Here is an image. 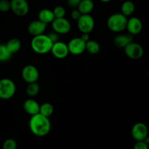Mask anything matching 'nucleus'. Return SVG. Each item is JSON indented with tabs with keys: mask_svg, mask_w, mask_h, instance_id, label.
Instances as JSON below:
<instances>
[{
	"mask_svg": "<svg viewBox=\"0 0 149 149\" xmlns=\"http://www.w3.org/2000/svg\"><path fill=\"white\" fill-rule=\"evenodd\" d=\"M81 0H67V4L71 7H77Z\"/></svg>",
	"mask_w": 149,
	"mask_h": 149,
	"instance_id": "nucleus-31",
	"label": "nucleus"
},
{
	"mask_svg": "<svg viewBox=\"0 0 149 149\" xmlns=\"http://www.w3.org/2000/svg\"><path fill=\"white\" fill-rule=\"evenodd\" d=\"M81 15V13L79 11L78 9H77V10H74L72 12H71V17H72V19H74V20H77L79 18Z\"/></svg>",
	"mask_w": 149,
	"mask_h": 149,
	"instance_id": "nucleus-30",
	"label": "nucleus"
},
{
	"mask_svg": "<svg viewBox=\"0 0 149 149\" xmlns=\"http://www.w3.org/2000/svg\"><path fill=\"white\" fill-rule=\"evenodd\" d=\"M77 27L81 33H90L95 28L94 18L90 14L81 15L77 20Z\"/></svg>",
	"mask_w": 149,
	"mask_h": 149,
	"instance_id": "nucleus-5",
	"label": "nucleus"
},
{
	"mask_svg": "<svg viewBox=\"0 0 149 149\" xmlns=\"http://www.w3.org/2000/svg\"><path fill=\"white\" fill-rule=\"evenodd\" d=\"M134 149H148V145L143 141H137L134 146Z\"/></svg>",
	"mask_w": 149,
	"mask_h": 149,
	"instance_id": "nucleus-29",
	"label": "nucleus"
},
{
	"mask_svg": "<svg viewBox=\"0 0 149 149\" xmlns=\"http://www.w3.org/2000/svg\"><path fill=\"white\" fill-rule=\"evenodd\" d=\"M59 33H58L57 32L54 31H52L49 32V33L47 34V36H49V39H51V41H52L53 43H55V42H58L59 41Z\"/></svg>",
	"mask_w": 149,
	"mask_h": 149,
	"instance_id": "nucleus-28",
	"label": "nucleus"
},
{
	"mask_svg": "<svg viewBox=\"0 0 149 149\" xmlns=\"http://www.w3.org/2000/svg\"><path fill=\"white\" fill-rule=\"evenodd\" d=\"M100 47L97 42L95 40L90 39L88 42H86V50L92 55H95L98 53L100 51Z\"/></svg>",
	"mask_w": 149,
	"mask_h": 149,
	"instance_id": "nucleus-21",
	"label": "nucleus"
},
{
	"mask_svg": "<svg viewBox=\"0 0 149 149\" xmlns=\"http://www.w3.org/2000/svg\"><path fill=\"white\" fill-rule=\"evenodd\" d=\"M80 37H81V39H82L83 41H84L85 42H88V41L90 39V33H82V34L81 35Z\"/></svg>",
	"mask_w": 149,
	"mask_h": 149,
	"instance_id": "nucleus-32",
	"label": "nucleus"
},
{
	"mask_svg": "<svg viewBox=\"0 0 149 149\" xmlns=\"http://www.w3.org/2000/svg\"><path fill=\"white\" fill-rule=\"evenodd\" d=\"M69 53L74 55H79L86 51V42L81 37H75L71 39L68 44Z\"/></svg>",
	"mask_w": 149,
	"mask_h": 149,
	"instance_id": "nucleus-9",
	"label": "nucleus"
},
{
	"mask_svg": "<svg viewBox=\"0 0 149 149\" xmlns=\"http://www.w3.org/2000/svg\"><path fill=\"white\" fill-rule=\"evenodd\" d=\"M94 6L93 0H81L77 9L81 15L90 14L94 9Z\"/></svg>",
	"mask_w": 149,
	"mask_h": 149,
	"instance_id": "nucleus-18",
	"label": "nucleus"
},
{
	"mask_svg": "<svg viewBox=\"0 0 149 149\" xmlns=\"http://www.w3.org/2000/svg\"><path fill=\"white\" fill-rule=\"evenodd\" d=\"M125 52L127 56L132 60L140 59L143 55V48L136 42H130L125 48Z\"/></svg>",
	"mask_w": 149,
	"mask_h": 149,
	"instance_id": "nucleus-7",
	"label": "nucleus"
},
{
	"mask_svg": "<svg viewBox=\"0 0 149 149\" xmlns=\"http://www.w3.org/2000/svg\"><path fill=\"white\" fill-rule=\"evenodd\" d=\"M40 91V87L37 82H33L29 84L26 87V93L30 97H35L39 94Z\"/></svg>",
	"mask_w": 149,
	"mask_h": 149,
	"instance_id": "nucleus-23",
	"label": "nucleus"
},
{
	"mask_svg": "<svg viewBox=\"0 0 149 149\" xmlns=\"http://www.w3.org/2000/svg\"><path fill=\"white\" fill-rule=\"evenodd\" d=\"M132 136L136 141H144L148 136V130L146 125L143 122H138L135 124L132 128Z\"/></svg>",
	"mask_w": 149,
	"mask_h": 149,
	"instance_id": "nucleus-11",
	"label": "nucleus"
},
{
	"mask_svg": "<svg viewBox=\"0 0 149 149\" xmlns=\"http://www.w3.org/2000/svg\"><path fill=\"white\" fill-rule=\"evenodd\" d=\"M135 10V4L132 2V1H125L122 3V6H121V11H122V14L125 15L126 17L127 16H130L131 15L133 14V13Z\"/></svg>",
	"mask_w": 149,
	"mask_h": 149,
	"instance_id": "nucleus-20",
	"label": "nucleus"
},
{
	"mask_svg": "<svg viewBox=\"0 0 149 149\" xmlns=\"http://www.w3.org/2000/svg\"><path fill=\"white\" fill-rule=\"evenodd\" d=\"M100 1H101L102 2L107 3V2H109V1H111V0H100Z\"/></svg>",
	"mask_w": 149,
	"mask_h": 149,
	"instance_id": "nucleus-34",
	"label": "nucleus"
},
{
	"mask_svg": "<svg viewBox=\"0 0 149 149\" xmlns=\"http://www.w3.org/2000/svg\"><path fill=\"white\" fill-rule=\"evenodd\" d=\"M12 54L7 49L6 45L0 44V62H7L11 58Z\"/></svg>",
	"mask_w": 149,
	"mask_h": 149,
	"instance_id": "nucleus-24",
	"label": "nucleus"
},
{
	"mask_svg": "<svg viewBox=\"0 0 149 149\" xmlns=\"http://www.w3.org/2000/svg\"><path fill=\"white\" fill-rule=\"evenodd\" d=\"M127 20V17L122 13H114L108 18L107 26L111 31L120 33L126 29Z\"/></svg>",
	"mask_w": 149,
	"mask_h": 149,
	"instance_id": "nucleus-3",
	"label": "nucleus"
},
{
	"mask_svg": "<svg viewBox=\"0 0 149 149\" xmlns=\"http://www.w3.org/2000/svg\"><path fill=\"white\" fill-rule=\"evenodd\" d=\"M55 15V18H60V17H65V10L62 6H57L52 10Z\"/></svg>",
	"mask_w": 149,
	"mask_h": 149,
	"instance_id": "nucleus-26",
	"label": "nucleus"
},
{
	"mask_svg": "<svg viewBox=\"0 0 149 149\" xmlns=\"http://www.w3.org/2000/svg\"><path fill=\"white\" fill-rule=\"evenodd\" d=\"M39 108H40V105L39 104V103L32 98L28 99L23 103L24 111L31 116L39 113Z\"/></svg>",
	"mask_w": 149,
	"mask_h": 149,
	"instance_id": "nucleus-16",
	"label": "nucleus"
},
{
	"mask_svg": "<svg viewBox=\"0 0 149 149\" xmlns=\"http://www.w3.org/2000/svg\"><path fill=\"white\" fill-rule=\"evenodd\" d=\"M54 111L53 106L49 103H44L40 105L39 108V113L43 116H47V117H50L52 115Z\"/></svg>",
	"mask_w": 149,
	"mask_h": 149,
	"instance_id": "nucleus-22",
	"label": "nucleus"
},
{
	"mask_svg": "<svg viewBox=\"0 0 149 149\" xmlns=\"http://www.w3.org/2000/svg\"><path fill=\"white\" fill-rule=\"evenodd\" d=\"M17 143L15 140L13 138H8L5 140L3 143L2 148L3 149H17Z\"/></svg>",
	"mask_w": 149,
	"mask_h": 149,
	"instance_id": "nucleus-25",
	"label": "nucleus"
},
{
	"mask_svg": "<svg viewBox=\"0 0 149 149\" xmlns=\"http://www.w3.org/2000/svg\"><path fill=\"white\" fill-rule=\"evenodd\" d=\"M52 127L49 117L40 113L33 115L29 120V128L32 134L37 137H45L49 133Z\"/></svg>",
	"mask_w": 149,
	"mask_h": 149,
	"instance_id": "nucleus-1",
	"label": "nucleus"
},
{
	"mask_svg": "<svg viewBox=\"0 0 149 149\" xmlns=\"http://www.w3.org/2000/svg\"><path fill=\"white\" fill-rule=\"evenodd\" d=\"M16 86L14 81L8 78L0 79V98L9 100L15 95Z\"/></svg>",
	"mask_w": 149,
	"mask_h": 149,
	"instance_id": "nucleus-4",
	"label": "nucleus"
},
{
	"mask_svg": "<svg viewBox=\"0 0 149 149\" xmlns=\"http://www.w3.org/2000/svg\"><path fill=\"white\" fill-rule=\"evenodd\" d=\"M52 27L54 31L59 34H65L68 33L71 29V23L65 17L55 18L52 22Z\"/></svg>",
	"mask_w": 149,
	"mask_h": 149,
	"instance_id": "nucleus-10",
	"label": "nucleus"
},
{
	"mask_svg": "<svg viewBox=\"0 0 149 149\" xmlns=\"http://www.w3.org/2000/svg\"><path fill=\"white\" fill-rule=\"evenodd\" d=\"M143 23L139 18L136 17H130L129 20H127L126 29L129 33L133 35H136L140 33V32L142 31Z\"/></svg>",
	"mask_w": 149,
	"mask_h": 149,
	"instance_id": "nucleus-14",
	"label": "nucleus"
},
{
	"mask_svg": "<svg viewBox=\"0 0 149 149\" xmlns=\"http://www.w3.org/2000/svg\"><path fill=\"white\" fill-rule=\"evenodd\" d=\"M21 42H20V39H17V38L10 39L7 42V43L6 44V47H7V49L10 51L12 55L18 52L20 48H21Z\"/></svg>",
	"mask_w": 149,
	"mask_h": 149,
	"instance_id": "nucleus-19",
	"label": "nucleus"
},
{
	"mask_svg": "<svg viewBox=\"0 0 149 149\" xmlns=\"http://www.w3.org/2000/svg\"><path fill=\"white\" fill-rule=\"evenodd\" d=\"M143 141L146 143H147L148 145V144H149V137H148V135L146 137V138H145V139H144Z\"/></svg>",
	"mask_w": 149,
	"mask_h": 149,
	"instance_id": "nucleus-33",
	"label": "nucleus"
},
{
	"mask_svg": "<svg viewBox=\"0 0 149 149\" xmlns=\"http://www.w3.org/2000/svg\"><path fill=\"white\" fill-rule=\"evenodd\" d=\"M11 8L10 0H0V12L6 13Z\"/></svg>",
	"mask_w": 149,
	"mask_h": 149,
	"instance_id": "nucleus-27",
	"label": "nucleus"
},
{
	"mask_svg": "<svg viewBox=\"0 0 149 149\" xmlns=\"http://www.w3.org/2000/svg\"><path fill=\"white\" fill-rule=\"evenodd\" d=\"M53 42L47 35L41 34L33 36L31 42V47L33 51L39 55H44L49 52L52 49Z\"/></svg>",
	"mask_w": 149,
	"mask_h": 149,
	"instance_id": "nucleus-2",
	"label": "nucleus"
},
{
	"mask_svg": "<svg viewBox=\"0 0 149 149\" xmlns=\"http://www.w3.org/2000/svg\"><path fill=\"white\" fill-rule=\"evenodd\" d=\"M55 18L53 11L49 9H43V10H40L38 14V20L43 22L47 25L49 23H52Z\"/></svg>",
	"mask_w": 149,
	"mask_h": 149,
	"instance_id": "nucleus-17",
	"label": "nucleus"
},
{
	"mask_svg": "<svg viewBox=\"0 0 149 149\" xmlns=\"http://www.w3.org/2000/svg\"><path fill=\"white\" fill-rule=\"evenodd\" d=\"M47 24L39 20H33L31 22L28 26V31L31 36H36L38 35L43 34L46 31Z\"/></svg>",
	"mask_w": 149,
	"mask_h": 149,
	"instance_id": "nucleus-13",
	"label": "nucleus"
},
{
	"mask_svg": "<svg viewBox=\"0 0 149 149\" xmlns=\"http://www.w3.org/2000/svg\"><path fill=\"white\" fill-rule=\"evenodd\" d=\"M50 52H52V55L58 59H63L66 58L69 53L67 44L61 41L53 43Z\"/></svg>",
	"mask_w": 149,
	"mask_h": 149,
	"instance_id": "nucleus-12",
	"label": "nucleus"
},
{
	"mask_svg": "<svg viewBox=\"0 0 149 149\" xmlns=\"http://www.w3.org/2000/svg\"><path fill=\"white\" fill-rule=\"evenodd\" d=\"M22 78L28 84L37 82L39 78V72L37 68L33 65H27L23 68L21 72Z\"/></svg>",
	"mask_w": 149,
	"mask_h": 149,
	"instance_id": "nucleus-6",
	"label": "nucleus"
},
{
	"mask_svg": "<svg viewBox=\"0 0 149 149\" xmlns=\"http://www.w3.org/2000/svg\"><path fill=\"white\" fill-rule=\"evenodd\" d=\"M10 10L16 15L23 17L29 13V4L26 0H10Z\"/></svg>",
	"mask_w": 149,
	"mask_h": 149,
	"instance_id": "nucleus-8",
	"label": "nucleus"
},
{
	"mask_svg": "<svg viewBox=\"0 0 149 149\" xmlns=\"http://www.w3.org/2000/svg\"><path fill=\"white\" fill-rule=\"evenodd\" d=\"M148 76H149V71H148Z\"/></svg>",
	"mask_w": 149,
	"mask_h": 149,
	"instance_id": "nucleus-35",
	"label": "nucleus"
},
{
	"mask_svg": "<svg viewBox=\"0 0 149 149\" xmlns=\"http://www.w3.org/2000/svg\"><path fill=\"white\" fill-rule=\"evenodd\" d=\"M133 42V36L130 33L127 34H118L113 39V44L119 48H125L128 44Z\"/></svg>",
	"mask_w": 149,
	"mask_h": 149,
	"instance_id": "nucleus-15",
	"label": "nucleus"
}]
</instances>
